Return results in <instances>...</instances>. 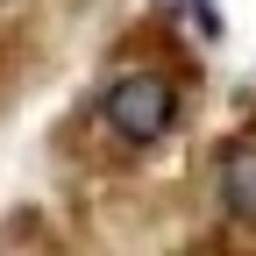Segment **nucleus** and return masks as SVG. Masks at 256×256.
I'll list each match as a JSON object with an SVG mask.
<instances>
[{
  "instance_id": "f257e3e1",
  "label": "nucleus",
  "mask_w": 256,
  "mask_h": 256,
  "mask_svg": "<svg viewBox=\"0 0 256 256\" xmlns=\"http://www.w3.org/2000/svg\"><path fill=\"white\" fill-rule=\"evenodd\" d=\"M100 128L121 150H156L178 128V86L156 72V64H136V72H114L100 86Z\"/></svg>"
},
{
  "instance_id": "f03ea898",
  "label": "nucleus",
  "mask_w": 256,
  "mask_h": 256,
  "mask_svg": "<svg viewBox=\"0 0 256 256\" xmlns=\"http://www.w3.org/2000/svg\"><path fill=\"white\" fill-rule=\"evenodd\" d=\"M214 206L242 228H256V136H235L214 156Z\"/></svg>"
}]
</instances>
